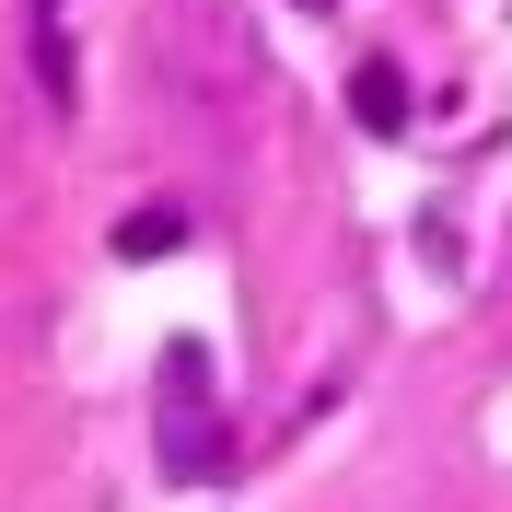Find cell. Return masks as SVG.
I'll use <instances>...</instances> for the list:
<instances>
[{
    "mask_svg": "<svg viewBox=\"0 0 512 512\" xmlns=\"http://www.w3.org/2000/svg\"><path fill=\"white\" fill-rule=\"evenodd\" d=\"M152 454H163V478H187V489L233 478V431H222V396H210V350L198 338H175L163 373H152Z\"/></svg>",
    "mask_w": 512,
    "mask_h": 512,
    "instance_id": "6da1fadb",
    "label": "cell"
},
{
    "mask_svg": "<svg viewBox=\"0 0 512 512\" xmlns=\"http://www.w3.org/2000/svg\"><path fill=\"white\" fill-rule=\"evenodd\" d=\"M291 12H338V0H291Z\"/></svg>",
    "mask_w": 512,
    "mask_h": 512,
    "instance_id": "277c9868",
    "label": "cell"
},
{
    "mask_svg": "<svg viewBox=\"0 0 512 512\" xmlns=\"http://www.w3.org/2000/svg\"><path fill=\"white\" fill-rule=\"evenodd\" d=\"M350 117L373 128V140L408 128V82H396V59H361V70H350Z\"/></svg>",
    "mask_w": 512,
    "mask_h": 512,
    "instance_id": "7a4b0ae2",
    "label": "cell"
},
{
    "mask_svg": "<svg viewBox=\"0 0 512 512\" xmlns=\"http://www.w3.org/2000/svg\"><path fill=\"white\" fill-rule=\"evenodd\" d=\"M163 245H187L175 210H128V222H117V256H163Z\"/></svg>",
    "mask_w": 512,
    "mask_h": 512,
    "instance_id": "3957f363",
    "label": "cell"
}]
</instances>
